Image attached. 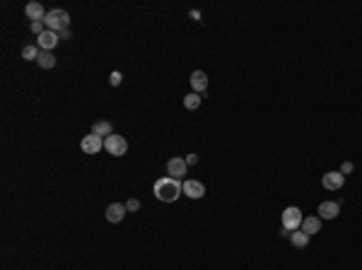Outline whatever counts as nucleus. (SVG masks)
Instances as JSON below:
<instances>
[{
    "instance_id": "obj_14",
    "label": "nucleus",
    "mask_w": 362,
    "mask_h": 270,
    "mask_svg": "<svg viewBox=\"0 0 362 270\" xmlns=\"http://www.w3.org/2000/svg\"><path fill=\"white\" fill-rule=\"evenodd\" d=\"M302 232L304 234H316V232H321V217H304L302 219Z\"/></svg>"
},
{
    "instance_id": "obj_9",
    "label": "nucleus",
    "mask_w": 362,
    "mask_h": 270,
    "mask_svg": "<svg viewBox=\"0 0 362 270\" xmlns=\"http://www.w3.org/2000/svg\"><path fill=\"white\" fill-rule=\"evenodd\" d=\"M126 205H121V202H111L109 207H106V222H111V224H119L123 217H126Z\"/></svg>"
},
{
    "instance_id": "obj_3",
    "label": "nucleus",
    "mask_w": 362,
    "mask_h": 270,
    "mask_svg": "<svg viewBox=\"0 0 362 270\" xmlns=\"http://www.w3.org/2000/svg\"><path fill=\"white\" fill-rule=\"evenodd\" d=\"M104 150L109 154H114V157H123L128 152V142H126V137L114 133V135H109V137H104Z\"/></svg>"
},
{
    "instance_id": "obj_16",
    "label": "nucleus",
    "mask_w": 362,
    "mask_h": 270,
    "mask_svg": "<svg viewBox=\"0 0 362 270\" xmlns=\"http://www.w3.org/2000/svg\"><path fill=\"white\" fill-rule=\"evenodd\" d=\"M92 133L99 135V137H109V135H114V128H111L109 121H97V123L92 126Z\"/></svg>"
},
{
    "instance_id": "obj_12",
    "label": "nucleus",
    "mask_w": 362,
    "mask_h": 270,
    "mask_svg": "<svg viewBox=\"0 0 362 270\" xmlns=\"http://www.w3.org/2000/svg\"><path fill=\"white\" fill-rule=\"evenodd\" d=\"M191 87H193L196 94L206 92V89H208V75H206L203 70H193V72H191Z\"/></svg>"
},
{
    "instance_id": "obj_10",
    "label": "nucleus",
    "mask_w": 362,
    "mask_h": 270,
    "mask_svg": "<svg viewBox=\"0 0 362 270\" xmlns=\"http://www.w3.org/2000/svg\"><path fill=\"white\" fill-rule=\"evenodd\" d=\"M338 212H341V205L336 201H324L319 205V217L321 219H336Z\"/></svg>"
},
{
    "instance_id": "obj_20",
    "label": "nucleus",
    "mask_w": 362,
    "mask_h": 270,
    "mask_svg": "<svg viewBox=\"0 0 362 270\" xmlns=\"http://www.w3.org/2000/svg\"><path fill=\"white\" fill-rule=\"evenodd\" d=\"M32 32H34L36 36H41V34L46 32V24H44V19H39V22H32Z\"/></svg>"
},
{
    "instance_id": "obj_17",
    "label": "nucleus",
    "mask_w": 362,
    "mask_h": 270,
    "mask_svg": "<svg viewBox=\"0 0 362 270\" xmlns=\"http://www.w3.org/2000/svg\"><path fill=\"white\" fill-rule=\"evenodd\" d=\"M36 63H39V68H44V70H51V68L56 66L53 51H41V53H39V58H36Z\"/></svg>"
},
{
    "instance_id": "obj_7",
    "label": "nucleus",
    "mask_w": 362,
    "mask_h": 270,
    "mask_svg": "<svg viewBox=\"0 0 362 270\" xmlns=\"http://www.w3.org/2000/svg\"><path fill=\"white\" fill-rule=\"evenodd\" d=\"M80 147H82V152H85V154H97V152L104 147V140H102L99 135L89 133V135H85V137H82Z\"/></svg>"
},
{
    "instance_id": "obj_24",
    "label": "nucleus",
    "mask_w": 362,
    "mask_h": 270,
    "mask_svg": "<svg viewBox=\"0 0 362 270\" xmlns=\"http://www.w3.org/2000/svg\"><path fill=\"white\" fill-rule=\"evenodd\" d=\"M186 164H189V167L198 164V157H196V154H189V157H186Z\"/></svg>"
},
{
    "instance_id": "obj_6",
    "label": "nucleus",
    "mask_w": 362,
    "mask_h": 270,
    "mask_svg": "<svg viewBox=\"0 0 362 270\" xmlns=\"http://www.w3.org/2000/svg\"><path fill=\"white\" fill-rule=\"evenodd\" d=\"M58 41H61L58 32H51V29H46L41 36H36V46H39L41 51H53V49L58 46Z\"/></svg>"
},
{
    "instance_id": "obj_19",
    "label": "nucleus",
    "mask_w": 362,
    "mask_h": 270,
    "mask_svg": "<svg viewBox=\"0 0 362 270\" xmlns=\"http://www.w3.org/2000/svg\"><path fill=\"white\" fill-rule=\"evenodd\" d=\"M39 53H41L39 46H24V49H22V58H24V61H36Z\"/></svg>"
},
{
    "instance_id": "obj_5",
    "label": "nucleus",
    "mask_w": 362,
    "mask_h": 270,
    "mask_svg": "<svg viewBox=\"0 0 362 270\" xmlns=\"http://www.w3.org/2000/svg\"><path fill=\"white\" fill-rule=\"evenodd\" d=\"M186 169H189V164H186V159H181V157H172V159L167 162V174H169L172 179H176V181H181V179L186 176Z\"/></svg>"
},
{
    "instance_id": "obj_8",
    "label": "nucleus",
    "mask_w": 362,
    "mask_h": 270,
    "mask_svg": "<svg viewBox=\"0 0 362 270\" xmlns=\"http://www.w3.org/2000/svg\"><path fill=\"white\" fill-rule=\"evenodd\" d=\"M321 184H324V188H328V191H338V188H343L345 176H343L341 171H326L324 179H321Z\"/></svg>"
},
{
    "instance_id": "obj_2",
    "label": "nucleus",
    "mask_w": 362,
    "mask_h": 270,
    "mask_svg": "<svg viewBox=\"0 0 362 270\" xmlns=\"http://www.w3.org/2000/svg\"><path fill=\"white\" fill-rule=\"evenodd\" d=\"M44 24H46V29H51V32H63V29L70 27V15H68L66 10H61V7L49 10L46 17H44Z\"/></svg>"
},
{
    "instance_id": "obj_11",
    "label": "nucleus",
    "mask_w": 362,
    "mask_h": 270,
    "mask_svg": "<svg viewBox=\"0 0 362 270\" xmlns=\"http://www.w3.org/2000/svg\"><path fill=\"white\" fill-rule=\"evenodd\" d=\"M203 193H206V186H203L201 181H191V179L184 181V196L198 201V198H203Z\"/></svg>"
},
{
    "instance_id": "obj_25",
    "label": "nucleus",
    "mask_w": 362,
    "mask_h": 270,
    "mask_svg": "<svg viewBox=\"0 0 362 270\" xmlns=\"http://www.w3.org/2000/svg\"><path fill=\"white\" fill-rule=\"evenodd\" d=\"M58 36H61V41L70 39V29H63V32H58Z\"/></svg>"
},
{
    "instance_id": "obj_21",
    "label": "nucleus",
    "mask_w": 362,
    "mask_h": 270,
    "mask_svg": "<svg viewBox=\"0 0 362 270\" xmlns=\"http://www.w3.org/2000/svg\"><path fill=\"white\" fill-rule=\"evenodd\" d=\"M121 80H123V75H121L119 70H114V72L109 75V84H111V87H119V84H121Z\"/></svg>"
},
{
    "instance_id": "obj_1",
    "label": "nucleus",
    "mask_w": 362,
    "mask_h": 270,
    "mask_svg": "<svg viewBox=\"0 0 362 270\" xmlns=\"http://www.w3.org/2000/svg\"><path fill=\"white\" fill-rule=\"evenodd\" d=\"M181 193H184V184L176 181V179H172V176H164V179H157L155 181V196H157V201L174 202Z\"/></svg>"
},
{
    "instance_id": "obj_4",
    "label": "nucleus",
    "mask_w": 362,
    "mask_h": 270,
    "mask_svg": "<svg viewBox=\"0 0 362 270\" xmlns=\"http://www.w3.org/2000/svg\"><path fill=\"white\" fill-rule=\"evenodd\" d=\"M302 210L299 207H285V212H283V227L290 229V232H297L299 227H302Z\"/></svg>"
},
{
    "instance_id": "obj_13",
    "label": "nucleus",
    "mask_w": 362,
    "mask_h": 270,
    "mask_svg": "<svg viewBox=\"0 0 362 270\" xmlns=\"http://www.w3.org/2000/svg\"><path fill=\"white\" fill-rule=\"evenodd\" d=\"M24 12H27V17H29L32 22H39V19H44V17H46V10L41 7V2H27Z\"/></svg>"
},
{
    "instance_id": "obj_18",
    "label": "nucleus",
    "mask_w": 362,
    "mask_h": 270,
    "mask_svg": "<svg viewBox=\"0 0 362 270\" xmlns=\"http://www.w3.org/2000/svg\"><path fill=\"white\" fill-rule=\"evenodd\" d=\"M184 106H186V109H191V111H193V109H198V106H201V94H196V92L186 94V97H184Z\"/></svg>"
},
{
    "instance_id": "obj_23",
    "label": "nucleus",
    "mask_w": 362,
    "mask_h": 270,
    "mask_svg": "<svg viewBox=\"0 0 362 270\" xmlns=\"http://www.w3.org/2000/svg\"><path fill=\"white\" fill-rule=\"evenodd\" d=\"M353 171V162H343V167H341V174L345 176V174H350Z\"/></svg>"
},
{
    "instance_id": "obj_22",
    "label": "nucleus",
    "mask_w": 362,
    "mask_h": 270,
    "mask_svg": "<svg viewBox=\"0 0 362 270\" xmlns=\"http://www.w3.org/2000/svg\"><path fill=\"white\" fill-rule=\"evenodd\" d=\"M126 210H128V212H136V210H140V201H138V198H131V201L126 202Z\"/></svg>"
},
{
    "instance_id": "obj_15",
    "label": "nucleus",
    "mask_w": 362,
    "mask_h": 270,
    "mask_svg": "<svg viewBox=\"0 0 362 270\" xmlns=\"http://www.w3.org/2000/svg\"><path fill=\"white\" fill-rule=\"evenodd\" d=\"M290 244H292L294 249H307V246H309V234H304V232H292V234H290Z\"/></svg>"
}]
</instances>
